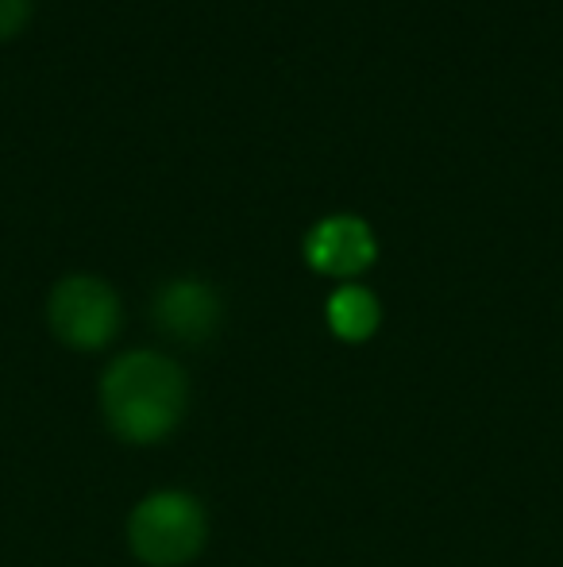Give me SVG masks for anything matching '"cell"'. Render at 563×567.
Instances as JSON below:
<instances>
[{
  "label": "cell",
  "instance_id": "1",
  "mask_svg": "<svg viewBox=\"0 0 563 567\" xmlns=\"http://www.w3.org/2000/svg\"><path fill=\"white\" fill-rule=\"evenodd\" d=\"M189 410V379L163 351H124L101 374V413L124 444H163Z\"/></svg>",
  "mask_w": 563,
  "mask_h": 567
},
{
  "label": "cell",
  "instance_id": "5",
  "mask_svg": "<svg viewBox=\"0 0 563 567\" xmlns=\"http://www.w3.org/2000/svg\"><path fill=\"white\" fill-rule=\"evenodd\" d=\"M378 259V239L367 220L352 213L324 217L305 236V262L329 278H355Z\"/></svg>",
  "mask_w": 563,
  "mask_h": 567
},
{
  "label": "cell",
  "instance_id": "3",
  "mask_svg": "<svg viewBox=\"0 0 563 567\" xmlns=\"http://www.w3.org/2000/svg\"><path fill=\"white\" fill-rule=\"evenodd\" d=\"M51 332L74 351H101L121 337V298L97 275H70L46 298Z\"/></svg>",
  "mask_w": 563,
  "mask_h": 567
},
{
  "label": "cell",
  "instance_id": "4",
  "mask_svg": "<svg viewBox=\"0 0 563 567\" xmlns=\"http://www.w3.org/2000/svg\"><path fill=\"white\" fill-rule=\"evenodd\" d=\"M155 324L178 343H205L225 324V301L201 278H170L155 293Z\"/></svg>",
  "mask_w": 563,
  "mask_h": 567
},
{
  "label": "cell",
  "instance_id": "2",
  "mask_svg": "<svg viewBox=\"0 0 563 567\" xmlns=\"http://www.w3.org/2000/svg\"><path fill=\"white\" fill-rule=\"evenodd\" d=\"M209 514L189 491H150L128 514V548L147 567H186L205 553Z\"/></svg>",
  "mask_w": 563,
  "mask_h": 567
},
{
  "label": "cell",
  "instance_id": "6",
  "mask_svg": "<svg viewBox=\"0 0 563 567\" xmlns=\"http://www.w3.org/2000/svg\"><path fill=\"white\" fill-rule=\"evenodd\" d=\"M324 317H329V329L340 340L363 343L375 337L378 324H383V306H378V298L367 286H340L329 298V306H324Z\"/></svg>",
  "mask_w": 563,
  "mask_h": 567
},
{
  "label": "cell",
  "instance_id": "7",
  "mask_svg": "<svg viewBox=\"0 0 563 567\" xmlns=\"http://www.w3.org/2000/svg\"><path fill=\"white\" fill-rule=\"evenodd\" d=\"M31 0H0V39H12L28 23Z\"/></svg>",
  "mask_w": 563,
  "mask_h": 567
}]
</instances>
